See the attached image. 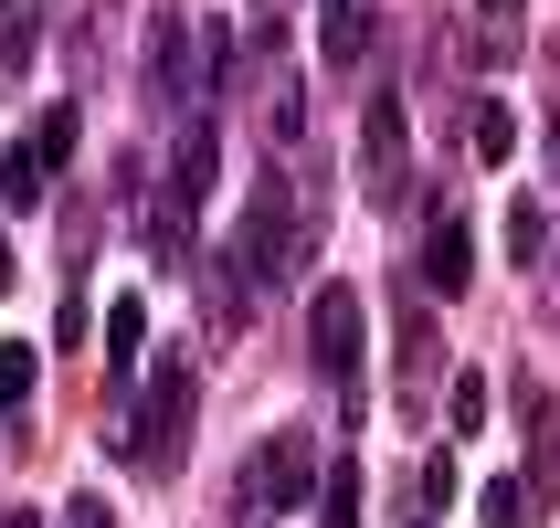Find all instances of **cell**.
I'll return each mask as SVG.
<instances>
[{
	"mask_svg": "<svg viewBox=\"0 0 560 528\" xmlns=\"http://www.w3.org/2000/svg\"><path fill=\"white\" fill-rule=\"evenodd\" d=\"M317 190H296V169H265V180L244 190V212H233V265H244L254 285H296L317 254Z\"/></svg>",
	"mask_w": 560,
	"mask_h": 528,
	"instance_id": "1",
	"label": "cell"
},
{
	"mask_svg": "<svg viewBox=\"0 0 560 528\" xmlns=\"http://www.w3.org/2000/svg\"><path fill=\"white\" fill-rule=\"evenodd\" d=\"M190 423H201V360L190 349H159L149 380H138V412H127V466L138 476H180L190 466Z\"/></svg>",
	"mask_w": 560,
	"mask_h": 528,
	"instance_id": "2",
	"label": "cell"
},
{
	"mask_svg": "<svg viewBox=\"0 0 560 528\" xmlns=\"http://www.w3.org/2000/svg\"><path fill=\"white\" fill-rule=\"evenodd\" d=\"M317 486H328V455H317V434H265L244 455V518H285V507H307Z\"/></svg>",
	"mask_w": 560,
	"mask_h": 528,
	"instance_id": "3",
	"label": "cell"
},
{
	"mask_svg": "<svg viewBox=\"0 0 560 528\" xmlns=\"http://www.w3.org/2000/svg\"><path fill=\"white\" fill-rule=\"evenodd\" d=\"M360 190L381 212L412 201V106H402V85H371V106H360Z\"/></svg>",
	"mask_w": 560,
	"mask_h": 528,
	"instance_id": "4",
	"label": "cell"
},
{
	"mask_svg": "<svg viewBox=\"0 0 560 528\" xmlns=\"http://www.w3.org/2000/svg\"><path fill=\"white\" fill-rule=\"evenodd\" d=\"M307 339H317V380L360 402V339H371V307H360V285H317L307 296Z\"/></svg>",
	"mask_w": 560,
	"mask_h": 528,
	"instance_id": "5",
	"label": "cell"
},
{
	"mask_svg": "<svg viewBox=\"0 0 560 528\" xmlns=\"http://www.w3.org/2000/svg\"><path fill=\"white\" fill-rule=\"evenodd\" d=\"M371 54H381V0H317V63L360 74Z\"/></svg>",
	"mask_w": 560,
	"mask_h": 528,
	"instance_id": "6",
	"label": "cell"
},
{
	"mask_svg": "<svg viewBox=\"0 0 560 528\" xmlns=\"http://www.w3.org/2000/svg\"><path fill=\"white\" fill-rule=\"evenodd\" d=\"M423 285H434V296H466V285H476V222L466 212L423 222Z\"/></svg>",
	"mask_w": 560,
	"mask_h": 528,
	"instance_id": "7",
	"label": "cell"
},
{
	"mask_svg": "<svg viewBox=\"0 0 560 528\" xmlns=\"http://www.w3.org/2000/svg\"><path fill=\"white\" fill-rule=\"evenodd\" d=\"M466 43H476V63H487V74H498V63H518V54H529V0H476Z\"/></svg>",
	"mask_w": 560,
	"mask_h": 528,
	"instance_id": "8",
	"label": "cell"
},
{
	"mask_svg": "<svg viewBox=\"0 0 560 528\" xmlns=\"http://www.w3.org/2000/svg\"><path fill=\"white\" fill-rule=\"evenodd\" d=\"M170 138H180V149H170V190H180V201H201V190H212V169H222V127H212V117H180Z\"/></svg>",
	"mask_w": 560,
	"mask_h": 528,
	"instance_id": "9",
	"label": "cell"
},
{
	"mask_svg": "<svg viewBox=\"0 0 560 528\" xmlns=\"http://www.w3.org/2000/svg\"><path fill=\"white\" fill-rule=\"evenodd\" d=\"M201 307H212V328H222V339H233V328L254 317V275L233 265V244H222L212 265H201Z\"/></svg>",
	"mask_w": 560,
	"mask_h": 528,
	"instance_id": "10",
	"label": "cell"
},
{
	"mask_svg": "<svg viewBox=\"0 0 560 528\" xmlns=\"http://www.w3.org/2000/svg\"><path fill=\"white\" fill-rule=\"evenodd\" d=\"M0 201H11V212H43V201H54V159L32 149V127L11 138V159H0Z\"/></svg>",
	"mask_w": 560,
	"mask_h": 528,
	"instance_id": "11",
	"label": "cell"
},
{
	"mask_svg": "<svg viewBox=\"0 0 560 528\" xmlns=\"http://www.w3.org/2000/svg\"><path fill=\"white\" fill-rule=\"evenodd\" d=\"M529 497H560V402L529 391Z\"/></svg>",
	"mask_w": 560,
	"mask_h": 528,
	"instance_id": "12",
	"label": "cell"
},
{
	"mask_svg": "<svg viewBox=\"0 0 560 528\" xmlns=\"http://www.w3.org/2000/svg\"><path fill=\"white\" fill-rule=\"evenodd\" d=\"M508 149H518V117L498 95H466V159H508Z\"/></svg>",
	"mask_w": 560,
	"mask_h": 528,
	"instance_id": "13",
	"label": "cell"
},
{
	"mask_svg": "<svg viewBox=\"0 0 560 528\" xmlns=\"http://www.w3.org/2000/svg\"><path fill=\"white\" fill-rule=\"evenodd\" d=\"M149 254L159 265H190V201L180 190H149Z\"/></svg>",
	"mask_w": 560,
	"mask_h": 528,
	"instance_id": "14",
	"label": "cell"
},
{
	"mask_svg": "<svg viewBox=\"0 0 560 528\" xmlns=\"http://www.w3.org/2000/svg\"><path fill=\"white\" fill-rule=\"evenodd\" d=\"M138 349H149V307H138V296H117V307H106V360H117V380L138 371Z\"/></svg>",
	"mask_w": 560,
	"mask_h": 528,
	"instance_id": "15",
	"label": "cell"
},
{
	"mask_svg": "<svg viewBox=\"0 0 560 528\" xmlns=\"http://www.w3.org/2000/svg\"><path fill=\"white\" fill-rule=\"evenodd\" d=\"M529 476H487V497H476V518H487V528H529Z\"/></svg>",
	"mask_w": 560,
	"mask_h": 528,
	"instance_id": "16",
	"label": "cell"
},
{
	"mask_svg": "<svg viewBox=\"0 0 560 528\" xmlns=\"http://www.w3.org/2000/svg\"><path fill=\"white\" fill-rule=\"evenodd\" d=\"M434 371H444V349H434V317H423V307H402V380L423 391Z\"/></svg>",
	"mask_w": 560,
	"mask_h": 528,
	"instance_id": "17",
	"label": "cell"
},
{
	"mask_svg": "<svg viewBox=\"0 0 560 528\" xmlns=\"http://www.w3.org/2000/svg\"><path fill=\"white\" fill-rule=\"evenodd\" d=\"M508 254H518V265L550 254V201H508Z\"/></svg>",
	"mask_w": 560,
	"mask_h": 528,
	"instance_id": "18",
	"label": "cell"
},
{
	"mask_svg": "<svg viewBox=\"0 0 560 528\" xmlns=\"http://www.w3.org/2000/svg\"><path fill=\"white\" fill-rule=\"evenodd\" d=\"M32 371H43V349H32V339H0V412L32 402Z\"/></svg>",
	"mask_w": 560,
	"mask_h": 528,
	"instance_id": "19",
	"label": "cell"
},
{
	"mask_svg": "<svg viewBox=\"0 0 560 528\" xmlns=\"http://www.w3.org/2000/svg\"><path fill=\"white\" fill-rule=\"evenodd\" d=\"M317 528H360V466H328V486H317Z\"/></svg>",
	"mask_w": 560,
	"mask_h": 528,
	"instance_id": "20",
	"label": "cell"
},
{
	"mask_svg": "<svg viewBox=\"0 0 560 528\" xmlns=\"http://www.w3.org/2000/svg\"><path fill=\"white\" fill-rule=\"evenodd\" d=\"M32 74V11H0V85Z\"/></svg>",
	"mask_w": 560,
	"mask_h": 528,
	"instance_id": "21",
	"label": "cell"
},
{
	"mask_svg": "<svg viewBox=\"0 0 560 528\" xmlns=\"http://www.w3.org/2000/svg\"><path fill=\"white\" fill-rule=\"evenodd\" d=\"M476 423H487V380L466 371V380H455V434H476Z\"/></svg>",
	"mask_w": 560,
	"mask_h": 528,
	"instance_id": "22",
	"label": "cell"
},
{
	"mask_svg": "<svg viewBox=\"0 0 560 528\" xmlns=\"http://www.w3.org/2000/svg\"><path fill=\"white\" fill-rule=\"evenodd\" d=\"M63 528H117V507L106 497H63Z\"/></svg>",
	"mask_w": 560,
	"mask_h": 528,
	"instance_id": "23",
	"label": "cell"
},
{
	"mask_svg": "<svg viewBox=\"0 0 560 528\" xmlns=\"http://www.w3.org/2000/svg\"><path fill=\"white\" fill-rule=\"evenodd\" d=\"M0 528H43V507H11V518H0Z\"/></svg>",
	"mask_w": 560,
	"mask_h": 528,
	"instance_id": "24",
	"label": "cell"
},
{
	"mask_svg": "<svg viewBox=\"0 0 560 528\" xmlns=\"http://www.w3.org/2000/svg\"><path fill=\"white\" fill-rule=\"evenodd\" d=\"M550 180H560V106H550Z\"/></svg>",
	"mask_w": 560,
	"mask_h": 528,
	"instance_id": "25",
	"label": "cell"
},
{
	"mask_svg": "<svg viewBox=\"0 0 560 528\" xmlns=\"http://www.w3.org/2000/svg\"><path fill=\"white\" fill-rule=\"evenodd\" d=\"M11 275H22V265H11V244H0V285H11Z\"/></svg>",
	"mask_w": 560,
	"mask_h": 528,
	"instance_id": "26",
	"label": "cell"
},
{
	"mask_svg": "<svg viewBox=\"0 0 560 528\" xmlns=\"http://www.w3.org/2000/svg\"><path fill=\"white\" fill-rule=\"evenodd\" d=\"M0 11H32V0H0Z\"/></svg>",
	"mask_w": 560,
	"mask_h": 528,
	"instance_id": "27",
	"label": "cell"
},
{
	"mask_svg": "<svg viewBox=\"0 0 560 528\" xmlns=\"http://www.w3.org/2000/svg\"><path fill=\"white\" fill-rule=\"evenodd\" d=\"M265 11H285V0H265Z\"/></svg>",
	"mask_w": 560,
	"mask_h": 528,
	"instance_id": "28",
	"label": "cell"
},
{
	"mask_svg": "<svg viewBox=\"0 0 560 528\" xmlns=\"http://www.w3.org/2000/svg\"><path fill=\"white\" fill-rule=\"evenodd\" d=\"M412 528H423V518H412Z\"/></svg>",
	"mask_w": 560,
	"mask_h": 528,
	"instance_id": "29",
	"label": "cell"
}]
</instances>
